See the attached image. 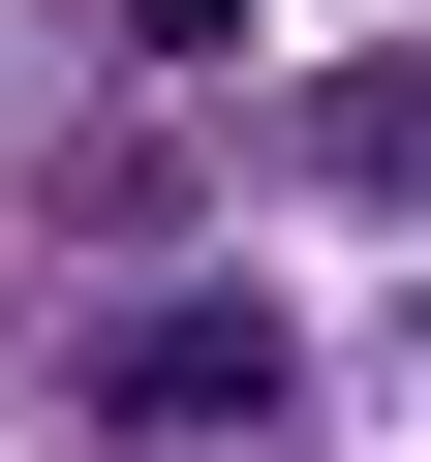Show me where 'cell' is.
I'll use <instances>...</instances> for the list:
<instances>
[{
	"label": "cell",
	"instance_id": "6da1fadb",
	"mask_svg": "<svg viewBox=\"0 0 431 462\" xmlns=\"http://www.w3.org/2000/svg\"><path fill=\"white\" fill-rule=\"evenodd\" d=\"M278 401H308V339H278L247 278H154V309H93V431H154V462L278 431Z\"/></svg>",
	"mask_w": 431,
	"mask_h": 462
},
{
	"label": "cell",
	"instance_id": "7a4b0ae2",
	"mask_svg": "<svg viewBox=\"0 0 431 462\" xmlns=\"http://www.w3.org/2000/svg\"><path fill=\"white\" fill-rule=\"evenodd\" d=\"M308 185H339V216H400V247H431V62H339V93H308Z\"/></svg>",
	"mask_w": 431,
	"mask_h": 462
}]
</instances>
